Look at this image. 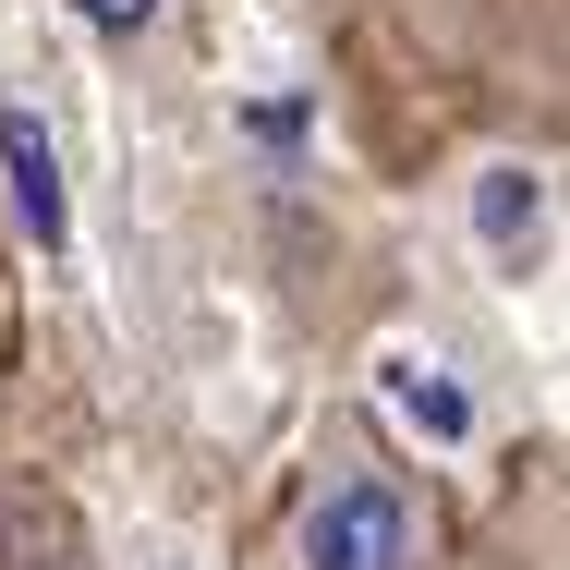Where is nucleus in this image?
Instances as JSON below:
<instances>
[{
    "mask_svg": "<svg viewBox=\"0 0 570 570\" xmlns=\"http://www.w3.org/2000/svg\"><path fill=\"white\" fill-rule=\"evenodd\" d=\"M438 559V498L376 425H328L292 473L279 510V570H425Z\"/></svg>",
    "mask_w": 570,
    "mask_h": 570,
    "instance_id": "obj_1",
    "label": "nucleus"
},
{
    "mask_svg": "<svg viewBox=\"0 0 570 570\" xmlns=\"http://www.w3.org/2000/svg\"><path fill=\"white\" fill-rule=\"evenodd\" d=\"M0 207H12V230H24L37 255H61V243H73L61 146H49V121H37V110H0Z\"/></svg>",
    "mask_w": 570,
    "mask_h": 570,
    "instance_id": "obj_2",
    "label": "nucleus"
},
{
    "mask_svg": "<svg viewBox=\"0 0 570 570\" xmlns=\"http://www.w3.org/2000/svg\"><path fill=\"white\" fill-rule=\"evenodd\" d=\"M473 230H485V255L522 279V267L547 255V170H485V183H473Z\"/></svg>",
    "mask_w": 570,
    "mask_h": 570,
    "instance_id": "obj_3",
    "label": "nucleus"
},
{
    "mask_svg": "<svg viewBox=\"0 0 570 570\" xmlns=\"http://www.w3.org/2000/svg\"><path fill=\"white\" fill-rule=\"evenodd\" d=\"M73 12H86V24H98V37H146V24H158V12H170V0H73Z\"/></svg>",
    "mask_w": 570,
    "mask_h": 570,
    "instance_id": "obj_4",
    "label": "nucleus"
}]
</instances>
